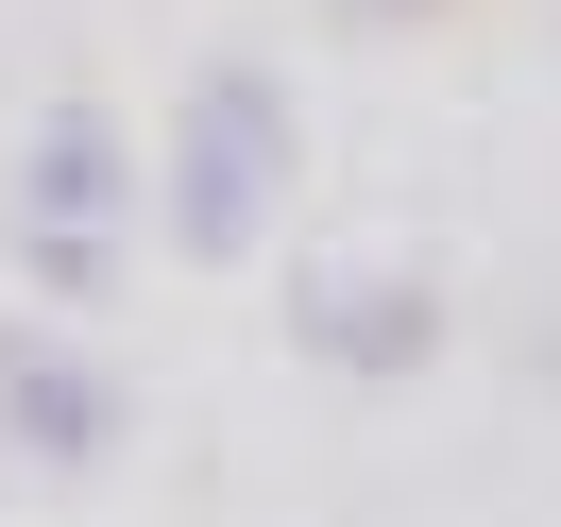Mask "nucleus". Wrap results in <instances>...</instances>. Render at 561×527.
I'll return each instance as SVG.
<instances>
[{
	"label": "nucleus",
	"instance_id": "nucleus-5",
	"mask_svg": "<svg viewBox=\"0 0 561 527\" xmlns=\"http://www.w3.org/2000/svg\"><path fill=\"white\" fill-rule=\"evenodd\" d=\"M341 35H409V18H443V0H323Z\"/></svg>",
	"mask_w": 561,
	"mask_h": 527
},
{
	"label": "nucleus",
	"instance_id": "nucleus-2",
	"mask_svg": "<svg viewBox=\"0 0 561 527\" xmlns=\"http://www.w3.org/2000/svg\"><path fill=\"white\" fill-rule=\"evenodd\" d=\"M119 221H153L137 137H119L103 103H51V119H35V153H18V255H35V273L85 307V289L119 273Z\"/></svg>",
	"mask_w": 561,
	"mask_h": 527
},
{
	"label": "nucleus",
	"instance_id": "nucleus-1",
	"mask_svg": "<svg viewBox=\"0 0 561 527\" xmlns=\"http://www.w3.org/2000/svg\"><path fill=\"white\" fill-rule=\"evenodd\" d=\"M289 187H307V103H289L273 51H205L171 103V137H153V239L187 255V273H255L289 221Z\"/></svg>",
	"mask_w": 561,
	"mask_h": 527
},
{
	"label": "nucleus",
	"instance_id": "nucleus-4",
	"mask_svg": "<svg viewBox=\"0 0 561 527\" xmlns=\"http://www.w3.org/2000/svg\"><path fill=\"white\" fill-rule=\"evenodd\" d=\"M119 425H137V391H119L103 341H69V323H0V459H35V477H103Z\"/></svg>",
	"mask_w": 561,
	"mask_h": 527
},
{
	"label": "nucleus",
	"instance_id": "nucleus-3",
	"mask_svg": "<svg viewBox=\"0 0 561 527\" xmlns=\"http://www.w3.org/2000/svg\"><path fill=\"white\" fill-rule=\"evenodd\" d=\"M273 323H289V357L391 391V375H425V357H443V273H425V255H307Z\"/></svg>",
	"mask_w": 561,
	"mask_h": 527
}]
</instances>
